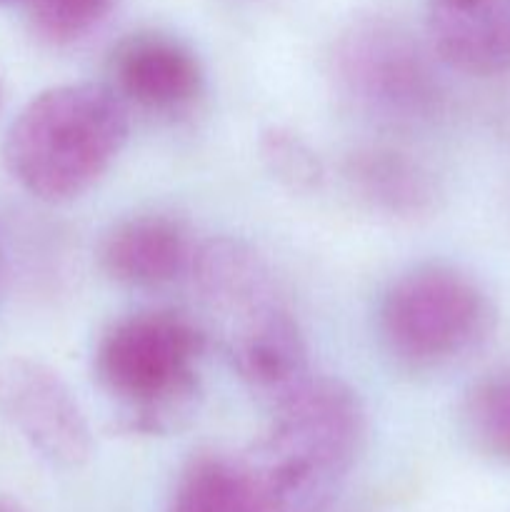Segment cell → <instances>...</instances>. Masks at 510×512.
<instances>
[{
  "mask_svg": "<svg viewBox=\"0 0 510 512\" xmlns=\"http://www.w3.org/2000/svg\"><path fill=\"white\" fill-rule=\"evenodd\" d=\"M365 438L358 393L338 378H310L273 408L263 438L243 455L265 512H328Z\"/></svg>",
  "mask_w": 510,
  "mask_h": 512,
  "instance_id": "6da1fadb",
  "label": "cell"
},
{
  "mask_svg": "<svg viewBox=\"0 0 510 512\" xmlns=\"http://www.w3.org/2000/svg\"><path fill=\"white\" fill-rule=\"evenodd\" d=\"M128 135V105L108 83L53 85L15 115L3 163L33 198L65 203L108 173Z\"/></svg>",
  "mask_w": 510,
  "mask_h": 512,
  "instance_id": "7a4b0ae2",
  "label": "cell"
},
{
  "mask_svg": "<svg viewBox=\"0 0 510 512\" xmlns=\"http://www.w3.org/2000/svg\"><path fill=\"white\" fill-rule=\"evenodd\" d=\"M205 333L175 310H140L100 335L93 373L120 405L125 428L143 435L175 430L193 410Z\"/></svg>",
  "mask_w": 510,
  "mask_h": 512,
  "instance_id": "3957f363",
  "label": "cell"
},
{
  "mask_svg": "<svg viewBox=\"0 0 510 512\" xmlns=\"http://www.w3.org/2000/svg\"><path fill=\"white\" fill-rule=\"evenodd\" d=\"M495 330V305L470 275L420 265L390 283L380 300L385 353L408 370H440L483 348Z\"/></svg>",
  "mask_w": 510,
  "mask_h": 512,
  "instance_id": "277c9868",
  "label": "cell"
},
{
  "mask_svg": "<svg viewBox=\"0 0 510 512\" xmlns=\"http://www.w3.org/2000/svg\"><path fill=\"white\" fill-rule=\"evenodd\" d=\"M340 93L385 123H420L438 110L440 80L423 45L403 25L368 18L350 25L333 50Z\"/></svg>",
  "mask_w": 510,
  "mask_h": 512,
  "instance_id": "5b68a950",
  "label": "cell"
},
{
  "mask_svg": "<svg viewBox=\"0 0 510 512\" xmlns=\"http://www.w3.org/2000/svg\"><path fill=\"white\" fill-rule=\"evenodd\" d=\"M0 418L55 468H80L93 455V433L78 398L40 360L0 358Z\"/></svg>",
  "mask_w": 510,
  "mask_h": 512,
  "instance_id": "8992f818",
  "label": "cell"
},
{
  "mask_svg": "<svg viewBox=\"0 0 510 512\" xmlns=\"http://www.w3.org/2000/svg\"><path fill=\"white\" fill-rule=\"evenodd\" d=\"M108 85L128 110L175 115L203 93V65L190 45L158 30L130 33L110 50Z\"/></svg>",
  "mask_w": 510,
  "mask_h": 512,
  "instance_id": "52a82bcc",
  "label": "cell"
},
{
  "mask_svg": "<svg viewBox=\"0 0 510 512\" xmlns=\"http://www.w3.org/2000/svg\"><path fill=\"white\" fill-rule=\"evenodd\" d=\"M228 353L240 380L270 410L313 378L308 345L283 300L228 328Z\"/></svg>",
  "mask_w": 510,
  "mask_h": 512,
  "instance_id": "ba28073f",
  "label": "cell"
},
{
  "mask_svg": "<svg viewBox=\"0 0 510 512\" xmlns=\"http://www.w3.org/2000/svg\"><path fill=\"white\" fill-rule=\"evenodd\" d=\"M198 243L178 218L160 213L133 215L100 240V268L130 288H160L188 273Z\"/></svg>",
  "mask_w": 510,
  "mask_h": 512,
  "instance_id": "9c48e42d",
  "label": "cell"
},
{
  "mask_svg": "<svg viewBox=\"0 0 510 512\" xmlns=\"http://www.w3.org/2000/svg\"><path fill=\"white\" fill-rule=\"evenodd\" d=\"M430 50L468 75L510 70V0H425Z\"/></svg>",
  "mask_w": 510,
  "mask_h": 512,
  "instance_id": "30bf717a",
  "label": "cell"
},
{
  "mask_svg": "<svg viewBox=\"0 0 510 512\" xmlns=\"http://www.w3.org/2000/svg\"><path fill=\"white\" fill-rule=\"evenodd\" d=\"M188 275L210 313L220 315L228 328L280 300L265 260L243 240L200 243Z\"/></svg>",
  "mask_w": 510,
  "mask_h": 512,
  "instance_id": "8fae6325",
  "label": "cell"
},
{
  "mask_svg": "<svg viewBox=\"0 0 510 512\" xmlns=\"http://www.w3.org/2000/svg\"><path fill=\"white\" fill-rule=\"evenodd\" d=\"M345 178L363 203L385 215H420L433 208L435 180L413 155L388 145L355 150L345 163Z\"/></svg>",
  "mask_w": 510,
  "mask_h": 512,
  "instance_id": "7c38bea8",
  "label": "cell"
},
{
  "mask_svg": "<svg viewBox=\"0 0 510 512\" xmlns=\"http://www.w3.org/2000/svg\"><path fill=\"white\" fill-rule=\"evenodd\" d=\"M168 512H265L243 455L198 453L180 470Z\"/></svg>",
  "mask_w": 510,
  "mask_h": 512,
  "instance_id": "4fadbf2b",
  "label": "cell"
},
{
  "mask_svg": "<svg viewBox=\"0 0 510 512\" xmlns=\"http://www.w3.org/2000/svg\"><path fill=\"white\" fill-rule=\"evenodd\" d=\"M463 425L480 453L510 463V365L490 370L470 385Z\"/></svg>",
  "mask_w": 510,
  "mask_h": 512,
  "instance_id": "5bb4252c",
  "label": "cell"
},
{
  "mask_svg": "<svg viewBox=\"0 0 510 512\" xmlns=\"http://www.w3.org/2000/svg\"><path fill=\"white\" fill-rule=\"evenodd\" d=\"M35 35L50 45H73L98 30L118 0H23Z\"/></svg>",
  "mask_w": 510,
  "mask_h": 512,
  "instance_id": "9a60e30c",
  "label": "cell"
},
{
  "mask_svg": "<svg viewBox=\"0 0 510 512\" xmlns=\"http://www.w3.org/2000/svg\"><path fill=\"white\" fill-rule=\"evenodd\" d=\"M258 150L265 170L290 193H313L323 180L320 158L295 130L283 125L263 130Z\"/></svg>",
  "mask_w": 510,
  "mask_h": 512,
  "instance_id": "2e32d148",
  "label": "cell"
},
{
  "mask_svg": "<svg viewBox=\"0 0 510 512\" xmlns=\"http://www.w3.org/2000/svg\"><path fill=\"white\" fill-rule=\"evenodd\" d=\"M0 512H28L18 500L8 498V495H0Z\"/></svg>",
  "mask_w": 510,
  "mask_h": 512,
  "instance_id": "e0dca14e",
  "label": "cell"
},
{
  "mask_svg": "<svg viewBox=\"0 0 510 512\" xmlns=\"http://www.w3.org/2000/svg\"><path fill=\"white\" fill-rule=\"evenodd\" d=\"M0 3H13V0H0Z\"/></svg>",
  "mask_w": 510,
  "mask_h": 512,
  "instance_id": "ac0fdd59",
  "label": "cell"
},
{
  "mask_svg": "<svg viewBox=\"0 0 510 512\" xmlns=\"http://www.w3.org/2000/svg\"><path fill=\"white\" fill-rule=\"evenodd\" d=\"M0 258H3V255H0Z\"/></svg>",
  "mask_w": 510,
  "mask_h": 512,
  "instance_id": "d6986e66",
  "label": "cell"
}]
</instances>
